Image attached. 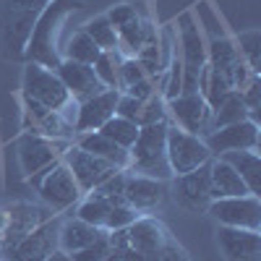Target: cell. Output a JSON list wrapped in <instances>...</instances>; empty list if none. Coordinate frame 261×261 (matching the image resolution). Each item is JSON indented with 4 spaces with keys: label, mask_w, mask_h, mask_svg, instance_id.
<instances>
[{
    "label": "cell",
    "mask_w": 261,
    "mask_h": 261,
    "mask_svg": "<svg viewBox=\"0 0 261 261\" xmlns=\"http://www.w3.org/2000/svg\"><path fill=\"white\" fill-rule=\"evenodd\" d=\"M58 227H60V220H55V217L45 220L29 235L21 238L3 256V261H45L53 251H58Z\"/></svg>",
    "instance_id": "obj_12"
},
{
    "label": "cell",
    "mask_w": 261,
    "mask_h": 261,
    "mask_svg": "<svg viewBox=\"0 0 261 261\" xmlns=\"http://www.w3.org/2000/svg\"><path fill=\"white\" fill-rule=\"evenodd\" d=\"M206 65L230 84L232 92H241L251 81V76H258V73H251L246 60L241 58V53H238L235 42L225 34L212 37V42L206 45Z\"/></svg>",
    "instance_id": "obj_8"
},
{
    "label": "cell",
    "mask_w": 261,
    "mask_h": 261,
    "mask_svg": "<svg viewBox=\"0 0 261 261\" xmlns=\"http://www.w3.org/2000/svg\"><path fill=\"white\" fill-rule=\"evenodd\" d=\"M123 201H125L123 196H118V199H110V196H99V193L89 191V193H86V199L79 204L76 217H79V220H84V222H89V225H94V227H99V230H105V222H107V214H110V209H113L115 204H123Z\"/></svg>",
    "instance_id": "obj_27"
},
{
    "label": "cell",
    "mask_w": 261,
    "mask_h": 261,
    "mask_svg": "<svg viewBox=\"0 0 261 261\" xmlns=\"http://www.w3.org/2000/svg\"><path fill=\"white\" fill-rule=\"evenodd\" d=\"M99 53L102 50L89 39V34H86L84 29L76 32V34H71L68 42H65V47H63V58L65 60L84 63V65H94V60L99 58Z\"/></svg>",
    "instance_id": "obj_29"
},
{
    "label": "cell",
    "mask_w": 261,
    "mask_h": 261,
    "mask_svg": "<svg viewBox=\"0 0 261 261\" xmlns=\"http://www.w3.org/2000/svg\"><path fill=\"white\" fill-rule=\"evenodd\" d=\"M212 162V160H209ZM209 162L196 167L183 175H175V199L183 209L191 212H206L212 204V193H209Z\"/></svg>",
    "instance_id": "obj_17"
},
{
    "label": "cell",
    "mask_w": 261,
    "mask_h": 261,
    "mask_svg": "<svg viewBox=\"0 0 261 261\" xmlns=\"http://www.w3.org/2000/svg\"><path fill=\"white\" fill-rule=\"evenodd\" d=\"M45 261H73V258H71V253H65V251H60V248H58V251H53Z\"/></svg>",
    "instance_id": "obj_43"
},
{
    "label": "cell",
    "mask_w": 261,
    "mask_h": 261,
    "mask_svg": "<svg viewBox=\"0 0 261 261\" xmlns=\"http://www.w3.org/2000/svg\"><path fill=\"white\" fill-rule=\"evenodd\" d=\"M220 157L227 165H232V170L241 175L251 196H261V160L256 151H225Z\"/></svg>",
    "instance_id": "obj_26"
},
{
    "label": "cell",
    "mask_w": 261,
    "mask_h": 261,
    "mask_svg": "<svg viewBox=\"0 0 261 261\" xmlns=\"http://www.w3.org/2000/svg\"><path fill=\"white\" fill-rule=\"evenodd\" d=\"M58 79L63 81V86L68 89L71 99L76 102H86V99H92L94 94L105 92V86L102 81L97 79L94 68L92 65H84V63H73V60H60V65L55 68Z\"/></svg>",
    "instance_id": "obj_18"
},
{
    "label": "cell",
    "mask_w": 261,
    "mask_h": 261,
    "mask_svg": "<svg viewBox=\"0 0 261 261\" xmlns=\"http://www.w3.org/2000/svg\"><path fill=\"white\" fill-rule=\"evenodd\" d=\"M24 128L34 136H42V139H53V141H60V139H71L76 136L73 125L65 120L58 110H47L32 99L24 97Z\"/></svg>",
    "instance_id": "obj_15"
},
{
    "label": "cell",
    "mask_w": 261,
    "mask_h": 261,
    "mask_svg": "<svg viewBox=\"0 0 261 261\" xmlns=\"http://www.w3.org/2000/svg\"><path fill=\"white\" fill-rule=\"evenodd\" d=\"M209 193H212V201L235 199V196H248V188L241 180V175L232 170V165H227L222 157H214L209 162Z\"/></svg>",
    "instance_id": "obj_23"
},
{
    "label": "cell",
    "mask_w": 261,
    "mask_h": 261,
    "mask_svg": "<svg viewBox=\"0 0 261 261\" xmlns=\"http://www.w3.org/2000/svg\"><path fill=\"white\" fill-rule=\"evenodd\" d=\"M154 92H160V89H157V81H154V79H144V81H139V84H134V86H128V89L120 92V94H128V97H134V99H139V102H146Z\"/></svg>",
    "instance_id": "obj_40"
},
{
    "label": "cell",
    "mask_w": 261,
    "mask_h": 261,
    "mask_svg": "<svg viewBox=\"0 0 261 261\" xmlns=\"http://www.w3.org/2000/svg\"><path fill=\"white\" fill-rule=\"evenodd\" d=\"M120 92L118 89H105L94 94L92 99L79 102V115L73 123L76 134H89V130H99L107 120L115 115V105H118Z\"/></svg>",
    "instance_id": "obj_20"
},
{
    "label": "cell",
    "mask_w": 261,
    "mask_h": 261,
    "mask_svg": "<svg viewBox=\"0 0 261 261\" xmlns=\"http://www.w3.org/2000/svg\"><path fill=\"white\" fill-rule=\"evenodd\" d=\"M63 162H65V167L71 170V175H73L76 186L81 188V193L94 191L102 180H107V178H110L113 172L118 170V167H113L110 162H105V160L89 154V151H84V149H79V146L65 149Z\"/></svg>",
    "instance_id": "obj_13"
},
{
    "label": "cell",
    "mask_w": 261,
    "mask_h": 261,
    "mask_svg": "<svg viewBox=\"0 0 261 261\" xmlns=\"http://www.w3.org/2000/svg\"><path fill=\"white\" fill-rule=\"evenodd\" d=\"M99 134H105L110 141H115L118 146H123V149L128 151L130 146H134L136 136H139V125H136V123H130V120H125V118L113 115L110 120H107V123L99 128Z\"/></svg>",
    "instance_id": "obj_30"
},
{
    "label": "cell",
    "mask_w": 261,
    "mask_h": 261,
    "mask_svg": "<svg viewBox=\"0 0 261 261\" xmlns=\"http://www.w3.org/2000/svg\"><path fill=\"white\" fill-rule=\"evenodd\" d=\"M178 45H180V65H183V94L199 92V76L206 65V42L191 11L178 16Z\"/></svg>",
    "instance_id": "obj_4"
},
{
    "label": "cell",
    "mask_w": 261,
    "mask_h": 261,
    "mask_svg": "<svg viewBox=\"0 0 261 261\" xmlns=\"http://www.w3.org/2000/svg\"><path fill=\"white\" fill-rule=\"evenodd\" d=\"M79 8H81V0H50L45 6V11L39 13L37 24L29 34L24 60L55 71L63 60V47H60L63 24H65V18Z\"/></svg>",
    "instance_id": "obj_1"
},
{
    "label": "cell",
    "mask_w": 261,
    "mask_h": 261,
    "mask_svg": "<svg viewBox=\"0 0 261 261\" xmlns=\"http://www.w3.org/2000/svg\"><path fill=\"white\" fill-rule=\"evenodd\" d=\"M235 47L241 53V58L246 60V65L251 68V73H258L261 71V34L256 29L243 32L235 39Z\"/></svg>",
    "instance_id": "obj_33"
},
{
    "label": "cell",
    "mask_w": 261,
    "mask_h": 261,
    "mask_svg": "<svg viewBox=\"0 0 261 261\" xmlns=\"http://www.w3.org/2000/svg\"><path fill=\"white\" fill-rule=\"evenodd\" d=\"M167 193V183L165 180H154V178H144V175H134L125 170V186H123V199L130 209L136 212H149L165 201Z\"/></svg>",
    "instance_id": "obj_21"
},
{
    "label": "cell",
    "mask_w": 261,
    "mask_h": 261,
    "mask_svg": "<svg viewBox=\"0 0 261 261\" xmlns=\"http://www.w3.org/2000/svg\"><path fill=\"white\" fill-rule=\"evenodd\" d=\"M241 120H251L246 105L241 99V92H230L225 97V102L217 107V110H212V130L232 125V123H241Z\"/></svg>",
    "instance_id": "obj_28"
},
{
    "label": "cell",
    "mask_w": 261,
    "mask_h": 261,
    "mask_svg": "<svg viewBox=\"0 0 261 261\" xmlns=\"http://www.w3.org/2000/svg\"><path fill=\"white\" fill-rule=\"evenodd\" d=\"M55 162H58V151H55V144L50 139H42V136H34V134L21 136V141H18V165H21L27 178L47 170Z\"/></svg>",
    "instance_id": "obj_22"
},
{
    "label": "cell",
    "mask_w": 261,
    "mask_h": 261,
    "mask_svg": "<svg viewBox=\"0 0 261 261\" xmlns=\"http://www.w3.org/2000/svg\"><path fill=\"white\" fill-rule=\"evenodd\" d=\"M167 120L139 128L134 146L128 149V172L154 180H172V170L167 162Z\"/></svg>",
    "instance_id": "obj_3"
},
{
    "label": "cell",
    "mask_w": 261,
    "mask_h": 261,
    "mask_svg": "<svg viewBox=\"0 0 261 261\" xmlns=\"http://www.w3.org/2000/svg\"><path fill=\"white\" fill-rule=\"evenodd\" d=\"M110 261H149V258L141 256L139 251H134L130 246H120V248H113Z\"/></svg>",
    "instance_id": "obj_42"
},
{
    "label": "cell",
    "mask_w": 261,
    "mask_h": 261,
    "mask_svg": "<svg viewBox=\"0 0 261 261\" xmlns=\"http://www.w3.org/2000/svg\"><path fill=\"white\" fill-rule=\"evenodd\" d=\"M165 146H167V162L172 170V178L183 175V172H191L212 160V151L206 149L204 139L188 134V130H183L178 125H170V123H167Z\"/></svg>",
    "instance_id": "obj_9"
},
{
    "label": "cell",
    "mask_w": 261,
    "mask_h": 261,
    "mask_svg": "<svg viewBox=\"0 0 261 261\" xmlns=\"http://www.w3.org/2000/svg\"><path fill=\"white\" fill-rule=\"evenodd\" d=\"M154 261H191V258H188V253L170 238V241L165 243V248L154 256Z\"/></svg>",
    "instance_id": "obj_41"
},
{
    "label": "cell",
    "mask_w": 261,
    "mask_h": 261,
    "mask_svg": "<svg viewBox=\"0 0 261 261\" xmlns=\"http://www.w3.org/2000/svg\"><path fill=\"white\" fill-rule=\"evenodd\" d=\"M50 217L47 209L29 201H0V258Z\"/></svg>",
    "instance_id": "obj_5"
},
{
    "label": "cell",
    "mask_w": 261,
    "mask_h": 261,
    "mask_svg": "<svg viewBox=\"0 0 261 261\" xmlns=\"http://www.w3.org/2000/svg\"><path fill=\"white\" fill-rule=\"evenodd\" d=\"M107 230H99L89 222L79 220V217H68V220H60V227H58V248L65 251V253H76L86 246H92L97 238H102Z\"/></svg>",
    "instance_id": "obj_24"
},
{
    "label": "cell",
    "mask_w": 261,
    "mask_h": 261,
    "mask_svg": "<svg viewBox=\"0 0 261 261\" xmlns=\"http://www.w3.org/2000/svg\"><path fill=\"white\" fill-rule=\"evenodd\" d=\"M79 136V149L84 151H89V154L105 160V162H110L113 167L118 170H125L128 167V151L123 146H118L115 141H110L105 134H99V130H89V134H76Z\"/></svg>",
    "instance_id": "obj_25"
},
{
    "label": "cell",
    "mask_w": 261,
    "mask_h": 261,
    "mask_svg": "<svg viewBox=\"0 0 261 261\" xmlns=\"http://www.w3.org/2000/svg\"><path fill=\"white\" fill-rule=\"evenodd\" d=\"M167 118H172V125H178L199 139H206L212 134V107L206 105V99L199 92L170 99Z\"/></svg>",
    "instance_id": "obj_10"
},
{
    "label": "cell",
    "mask_w": 261,
    "mask_h": 261,
    "mask_svg": "<svg viewBox=\"0 0 261 261\" xmlns=\"http://www.w3.org/2000/svg\"><path fill=\"white\" fill-rule=\"evenodd\" d=\"M241 99L248 110V118L253 123H258V107H261V81H258V76H251V81L241 89Z\"/></svg>",
    "instance_id": "obj_37"
},
{
    "label": "cell",
    "mask_w": 261,
    "mask_h": 261,
    "mask_svg": "<svg viewBox=\"0 0 261 261\" xmlns=\"http://www.w3.org/2000/svg\"><path fill=\"white\" fill-rule=\"evenodd\" d=\"M50 0H0V50L11 60H24L29 34Z\"/></svg>",
    "instance_id": "obj_2"
},
{
    "label": "cell",
    "mask_w": 261,
    "mask_h": 261,
    "mask_svg": "<svg viewBox=\"0 0 261 261\" xmlns=\"http://www.w3.org/2000/svg\"><path fill=\"white\" fill-rule=\"evenodd\" d=\"M212 157H220L225 151H258V123L241 120L225 128H217L204 139Z\"/></svg>",
    "instance_id": "obj_14"
},
{
    "label": "cell",
    "mask_w": 261,
    "mask_h": 261,
    "mask_svg": "<svg viewBox=\"0 0 261 261\" xmlns=\"http://www.w3.org/2000/svg\"><path fill=\"white\" fill-rule=\"evenodd\" d=\"M84 32L89 34V39L99 50H118V34L113 29V24L107 21V16H97L89 24H84Z\"/></svg>",
    "instance_id": "obj_32"
},
{
    "label": "cell",
    "mask_w": 261,
    "mask_h": 261,
    "mask_svg": "<svg viewBox=\"0 0 261 261\" xmlns=\"http://www.w3.org/2000/svg\"><path fill=\"white\" fill-rule=\"evenodd\" d=\"M217 246L227 261H261V235L246 227H217Z\"/></svg>",
    "instance_id": "obj_16"
},
{
    "label": "cell",
    "mask_w": 261,
    "mask_h": 261,
    "mask_svg": "<svg viewBox=\"0 0 261 261\" xmlns=\"http://www.w3.org/2000/svg\"><path fill=\"white\" fill-rule=\"evenodd\" d=\"M107 261H110V258H107Z\"/></svg>",
    "instance_id": "obj_44"
},
{
    "label": "cell",
    "mask_w": 261,
    "mask_h": 261,
    "mask_svg": "<svg viewBox=\"0 0 261 261\" xmlns=\"http://www.w3.org/2000/svg\"><path fill=\"white\" fill-rule=\"evenodd\" d=\"M32 186H37L42 201L50 206V212H65L79 204L81 199V188L76 186L71 170L65 167L63 160H58L55 165H50L47 170L37 172L29 178Z\"/></svg>",
    "instance_id": "obj_6"
},
{
    "label": "cell",
    "mask_w": 261,
    "mask_h": 261,
    "mask_svg": "<svg viewBox=\"0 0 261 261\" xmlns=\"http://www.w3.org/2000/svg\"><path fill=\"white\" fill-rule=\"evenodd\" d=\"M123 55L118 50H102L99 58L94 60V73L102 81L105 89H118V65H120Z\"/></svg>",
    "instance_id": "obj_31"
},
{
    "label": "cell",
    "mask_w": 261,
    "mask_h": 261,
    "mask_svg": "<svg viewBox=\"0 0 261 261\" xmlns=\"http://www.w3.org/2000/svg\"><path fill=\"white\" fill-rule=\"evenodd\" d=\"M141 105H144V102L128 97V94H120V97H118V105H115V115H118V118H125V120H130V123H136V120H139V113H141Z\"/></svg>",
    "instance_id": "obj_39"
},
{
    "label": "cell",
    "mask_w": 261,
    "mask_h": 261,
    "mask_svg": "<svg viewBox=\"0 0 261 261\" xmlns=\"http://www.w3.org/2000/svg\"><path fill=\"white\" fill-rule=\"evenodd\" d=\"M141 18V11L136 8V6H130V3H123V6H115L110 13H107V21L113 24V29H115V34L120 32V29H125V27H130L134 21H139Z\"/></svg>",
    "instance_id": "obj_38"
},
{
    "label": "cell",
    "mask_w": 261,
    "mask_h": 261,
    "mask_svg": "<svg viewBox=\"0 0 261 261\" xmlns=\"http://www.w3.org/2000/svg\"><path fill=\"white\" fill-rule=\"evenodd\" d=\"M21 89H24V97L47 107V110H63L65 105L71 102L68 89L63 86V81L58 79L55 71L42 68L37 63H27L24 65V79H21Z\"/></svg>",
    "instance_id": "obj_7"
},
{
    "label": "cell",
    "mask_w": 261,
    "mask_h": 261,
    "mask_svg": "<svg viewBox=\"0 0 261 261\" xmlns=\"http://www.w3.org/2000/svg\"><path fill=\"white\" fill-rule=\"evenodd\" d=\"M225 227L261 230V199L258 196H235V199H214L206 209Z\"/></svg>",
    "instance_id": "obj_11"
},
{
    "label": "cell",
    "mask_w": 261,
    "mask_h": 261,
    "mask_svg": "<svg viewBox=\"0 0 261 261\" xmlns=\"http://www.w3.org/2000/svg\"><path fill=\"white\" fill-rule=\"evenodd\" d=\"M110 253H113L110 238H107V232H105L102 238H97L92 246H86V248L71 253V258H73V261H107V258H110Z\"/></svg>",
    "instance_id": "obj_36"
},
{
    "label": "cell",
    "mask_w": 261,
    "mask_h": 261,
    "mask_svg": "<svg viewBox=\"0 0 261 261\" xmlns=\"http://www.w3.org/2000/svg\"><path fill=\"white\" fill-rule=\"evenodd\" d=\"M128 235V246L139 251L141 256H146L149 261H154V256L165 248V243L170 241V232L160 220H151V217H139L136 222H130L125 227Z\"/></svg>",
    "instance_id": "obj_19"
},
{
    "label": "cell",
    "mask_w": 261,
    "mask_h": 261,
    "mask_svg": "<svg viewBox=\"0 0 261 261\" xmlns=\"http://www.w3.org/2000/svg\"><path fill=\"white\" fill-rule=\"evenodd\" d=\"M167 120V102L160 92H154L144 105H141V113H139V120L136 125L144 128V125H154V123H162Z\"/></svg>",
    "instance_id": "obj_34"
},
{
    "label": "cell",
    "mask_w": 261,
    "mask_h": 261,
    "mask_svg": "<svg viewBox=\"0 0 261 261\" xmlns=\"http://www.w3.org/2000/svg\"><path fill=\"white\" fill-rule=\"evenodd\" d=\"M144 79H149V76L144 73V68L139 65L136 58H123L120 60V65H118V92H125L128 86H134Z\"/></svg>",
    "instance_id": "obj_35"
}]
</instances>
